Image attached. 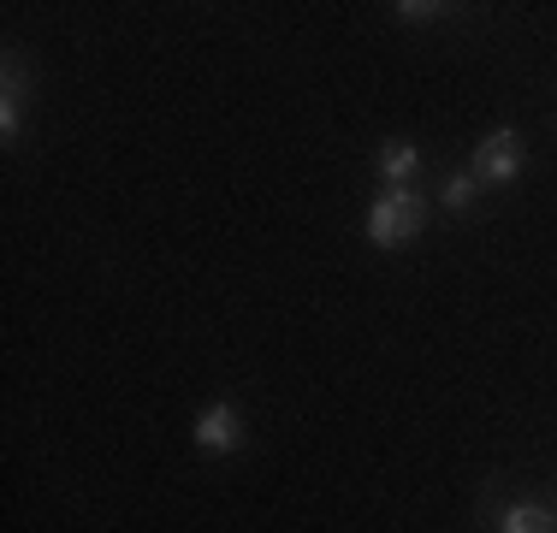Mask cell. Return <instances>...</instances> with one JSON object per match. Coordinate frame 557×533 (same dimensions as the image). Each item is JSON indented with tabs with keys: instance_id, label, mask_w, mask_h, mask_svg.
I'll return each instance as SVG.
<instances>
[{
	"instance_id": "obj_1",
	"label": "cell",
	"mask_w": 557,
	"mask_h": 533,
	"mask_svg": "<svg viewBox=\"0 0 557 533\" xmlns=\"http://www.w3.org/2000/svg\"><path fill=\"white\" fill-rule=\"evenodd\" d=\"M421 225H428V208H421L409 190H386L374 208H368V237H374L380 249H392V244H404V237H416Z\"/></svg>"
},
{
	"instance_id": "obj_2",
	"label": "cell",
	"mask_w": 557,
	"mask_h": 533,
	"mask_svg": "<svg viewBox=\"0 0 557 533\" xmlns=\"http://www.w3.org/2000/svg\"><path fill=\"white\" fill-rule=\"evenodd\" d=\"M516 172H522V137L516 131H493L474 149V184H510Z\"/></svg>"
},
{
	"instance_id": "obj_3",
	"label": "cell",
	"mask_w": 557,
	"mask_h": 533,
	"mask_svg": "<svg viewBox=\"0 0 557 533\" xmlns=\"http://www.w3.org/2000/svg\"><path fill=\"white\" fill-rule=\"evenodd\" d=\"M244 426H237V409L232 404H214V409H202V421H196V445L208 450V457H232L237 445H244Z\"/></svg>"
},
{
	"instance_id": "obj_4",
	"label": "cell",
	"mask_w": 557,
	"mask_h": 533,
	"mask_svg": "<svg viewBox=\"0 0 557 533\" xmlns=\"http://www.w3.org/2000/svg\"><path fill=\"white\" fill-rule=\"evenodd\" d=\"M416 172H421V149H416V142H386V149H380V178H386V190H409Z\"/></svg>"
},
{
	"instance_id": "obj_5",
	"label": "cell",
	"mask_w": 557,
	"mask_h": 533,
	"mask_svg": "<svg viewBox=\"0 0 557 533\" xmlns=\"http://www.w3.org/2000/svg\"><path fill=\"white\" fill-rule=\"evenodd\" d=\"M498 533H557V516L540 510V504H510L504 522H498Z\"/></svg>"
},
{
	"instance_id": "obj_6",
	"label": "cell",
	"mask_w": 557,
	"mask_h": 533,
	"mask_svg": "<svg viewBox=\"0 0 557 533\" xmlns=\"http://www.w3.org/2000/svg\"><path fill=\"white\" fill-rule=\"evenodd\" d=\"M18 96H24V72L18 65H7V96H0V131H18Z\"/></svg>"
},
{
	"instance_id": "obj_7",
	"label": "cell",
	"mask_w": 557,
	"mask_h": 533,
	"mask_svg": "<svg viewBox=\"0 0 557 533\" xmlns=\"http://www.w3.org/2000/svg\"><path fill=\"white\" fill-rule=\"evenodd\" d=\"M440 202H445L450 213H462V208H469V202H474V172H450V178H445V190H440Z\"/></svg>"
},
{
	"instance_id": "obj_8",
	"label": "cell",
	"mask_w": 557,
	"mask_h": 533,
	"mask_svg": "<svg viewBox=\"0 0 557 533\" xmlns=\"http://www.w3.org/2000/svg\"><path fill=\"white\" fill-rule=\"evenodd\" d=\"M445 7H433V0H404L397 7V18H409V24H428V18H440Z\"/></svg>"
}]
</instances>
